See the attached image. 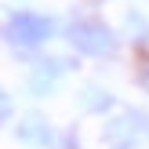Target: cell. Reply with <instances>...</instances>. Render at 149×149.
Wrapping results in <instances>:
<instances>
[{
  "label": "cell",
  "mask_w": 149,
  "mask_h": 149,
  "mask_svg": "<svg viewBox=\"0 0 149 149\" xmlns=\"http://www.w3.org/2000/svg\"><path fill=\"white\" fill-rule=\"evenodd\" d=\"M51 18H44V15L36 11H18L7 18L4 33H7V44H22V47H33V44H44L51 36Z\"/></svg>",
  "instance_id": "7a4b0ae2"
},
{
  "label": "cell",
  "mask_w": 149,
  "mask_h": 149,
  "mask_svg": "<svg viewBox=\"0 0 149 149\" xmlns=\"http://www.w3.org/2000/svg\"><path fill=\"white\" fill-rule=\"evenodd\" d=\"M4 120H11V91H4Z\"/></svg>",
  "instance_id": "ba28073f"
},
{
  "label": "cell",
  "mask_w": 149,
  "mask_h": 149,
  "mask_svg": "<svg viewBox=\"0 0 149 149\" xmlns=\"http://www.w3.org/2000/svg\"><path fill=\"white\" fill-rule=\"evenodd\" d=\"M80 102H84L87 113H106V109H113V95L102 91V87H84V95H80Z\"/></svg>",
  "instance_id": "8992f818"
},
{
  "label": "cell",
  "mask_w": 149,
  "mask_h": 149,
  "mask_svg": "<svg viewBox=\"0 0 149 149\" xmlns=\"http://www.w3.org/2000/svg\"><path fill=\"white\" fill-rule=\"evenodd\" d=\"M149 131V116L142 109H124L116 120L106 124V146L109 149H131Z\"/></svg>",
  "instance_id": "3957f363"
},
{
  "label": "cell",
  "mask_w": 149,
  "mask_h": 149,
  "mask_svg": "<svg viewBox=\"0 0 149 149\" xmlns=\"http://www.w3.org/2000/svg\"><path fill=\"white\" fill-rule=\"evenodd\" d=\"M15 135H18V142H26L33 149H47L51 138H55V131L47 127V120H44L40 113H26L18 120V127H15Z\"/></svg>",
  "instance_id": "5b68a950"
},
{
  "label": "cell",
  "mask_w": 149,
  "mask_h": 149,
  "mask_svg": "<svg viewBox=\"0 0 149 149\" xmlns=\"http://www.w3.org/2000/svg\"><path fill=\"white\" fill-rule=\"evenodd\" d=\"M65 40H69L80 55H91V58H106V55H113V47H116V36L109 33L102 22H95V18L69 22V26H65Z\"/></svg>",
  "instance_id": "6da1fadb"
},
{
  "label": "cell",
  "mask_w": 149,
  "mask_h": 149,
  "mask_svg": "<svg viewBox=\"0 0 149 149\" xmlns=\"http://www.w3.org/2000/svg\"><path fill=\"white\" fill-rule=\"evenodd\" d=\"M69 69V62L65 58H44V62H36L33 69H29V95H36V98H44V95H51L55 91V84H58V77Z\"/></svg>",
  "instance_id": "277c9868"
},
{
  "label": "cell",
  "mask_w": 149,
  "mask_h": 149,
  "mask_svg": "<svg viewBox=\"0 0 149 149\" xmlns=\"http://www.w3.org/2000/svg\"><path fill=\"white\" fill-rule=\"evenodd\" d=\"M138 80H142V87L149 91V58H146V65H142V73H138Z\"/></svg>",
  "instance_id": "52a82bcc"
}]
</instances>
